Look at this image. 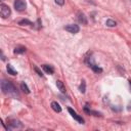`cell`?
Listing matches in <instances>:
<instances>
[{"mask_svg":"<svg viewBox=\"0 0 131 131\" xmlns=\"http://www.w3.org/2000/svg\"><path fill=\"white\" fill-rule=\"evenodd\" d=\"M127 110H128V111H131V101L128 103V105H127Z\"/></svg>","mask_w":131,"mask_h":131,"instance_id":"44dd1931","label":"cell"},{"mask_svg":"<svg viewBox=\"0 0 131 131\" xmlns=\"http://www.w3.org/2000/svg\"><path fill=\"white\" fill-rule=\"evenodd\" d=\"M64 30H66V31H68L69 33L77 34V33L79 32L80 28H79V26H78V25H76V24H71V25L66 26V27H64Z\"/></svg>","mask_w":131,"mask_h":131,"instance_id":"5b68a950","label":"cell"},{"mask_svg":"<svg viewBox=\"0 0 131 131\" xmlns=\"http://www.w3.org/2000/svg\"><path fill=\"white\" fill-rule=\"evenodd\" d=\"M79 90H80L82 93H85V90H86V83H85L84 80H83L82 83L80 84V86H79Z\"/></svg>","mask_w":131,"mask_h":131,"instance_id":"e0dca14e","label":"cell"},{"mask_svg":"<svg viewBox=\"0 0 131 131\" xmlns=\"http://www.w3.org/2000/svg\"><path fill=\"white\" fill-rule=\"evenodd\" d=\"M68 111H69V113H70V115L77 121V122H79L80 124H84V119L81 117V116H79L73 108H71V107H68Z\"/></svg>","mask_w":131,"mask_h":131,"instance_id":"8992f818","label":"cell"},{"mask_svg":"<svg viewBox=\"0 0 131 131\" xmlns=\"http://www.w3.org/2000/svg\"><path fill=\"white\" fill-rule=\"evenodd\" d=\"M13 52H14V53H16V54L24 53V52H26V47H24V46H16V47L14 48Z\"/></svg>","mask_w":131,"mask_h":131,"instance_id":"4fadbf2b","label":"cell"},{"mask_svg":"<svg viewBox=\"0 0 131 131\" xmlns=\"http://www.w3.org/2000/svg\"><path fill=\"white\" fill-rule=\"evenodd\" d=\"M27 7L26 1L25 0H15L14 1V8L17 11H24Z\"/></svg>","mask_w":131,"mask_h":131,"instance_id":"277c9868","label":"cell"},{"mask_svg":"<svg viewBox=\"0 0 131 131\" xmlns=\"http://www.w3.org/2000/svg\"><path fill=\"white\" fill-rule=\"evenodd\" d=\"M9 130H12V129H19L23 127V124L20 123V121L18 120H10L9 122Z\"/></svg>","mask_w":131,"mask_h":131,"instance_id":"52a82bcc","label":"cell"},{"mask_svg":"<svg viewBox=\"0 0 131 131\" xmlns=\"http://www.w3.org/2000/svg\"><path fill=\"white\" fill-rule=\"evenodd\" d=\"M77 17H78V21L80 23V24H82V25H87V17L85 16V14L83 13V12H81V11H79L78 12V14H77Z\"/></svg>","mask_w":131,"mask_h":131,"instance_id":"ba28073f","label":"cell"},{"mask_svg":"<svg viewBox=\"0 0 131 131\" xmlns=\"http://www.w3.org/2000/svg\"><path fill=\"white\" fill-rule=\"evenodd\" d=\"M20 89H21L25 93H27V94H29V93H30V89H29L28 85H27L25 82H21V83H20Z\"/></svg>","mask_w":131,"mask_h":131,"instance_id":"9a60e30c","label":"cell"},{"mask_svg":"<svg viewBox=\"0 0 131 131\" xmlns=\"http://www.w3.org/2000/svg\"><path fill=\"white\" fill-rule=\"evenodd\" d=\"M105 25H106L107 27H115V26L117 25V23H116L114 19H111V18H110V19H107V20H106Z\"/></svg>","mask_w":131,"mask_h":131,"instance_id":"ac0fdd59","label":"cell"},{"mask_svg":"<svg viewBox=\"0 0 131 131\" xmlns=\"http://www.w3.org/2000/svg\"><path fill=\"white\" fill-rule=\"evenodd\" d=\"M34 70H35V72H36V73H37V74H38L40 77H43V74H42V72H41V71H40V70H39L37 67H34Z\"/></svg>","mask_w":131,"mask_h":131,"instance_id":"d6986e66","label":"cell"},{"mask_svg":"<svg viewBox=\"0 0 131 131\" xmlns=\"http://www.w3.org/2000/svg\"><path fill=\"white\" fill-rule=\"evenodd\" d=\"M42 69L44 70V72L46 74H49V75H52L54 73V69L52 66H49V64H43L42 66Z\"/></svg>","mask_w":131,"mask_h":131,"instance_id":"9c48e42d","label":"cell"},{"mask_svg":"<svg viewBox=\"0 0 131 131\" xmlns=\"http://www.w3.org/2000/svg\"><path fill=\"white\" fill-rule=\"evenodd\" d=\"M50 105H51V108H52L54 112H56V113H60V112H61V106H60L59 103H57L56 101H52Z\"/></svg>","mask_w":131,"mask_h":131,"instance_id":"30bf717a","label":"cell"},{"mask_svg":"<svg viewBox=\"0 0 131 131\" xmlns=\"http://www.w3.org/2000/svg\"><path fill=\"white\" fill-rule=\"evenodd\" d=\"M10 13H11V10H10V8H9L8 5H6L4 3L0 4V14H1V16L3 18L8 17L10 15Z\"/></svg>","mask_w":131,"mask_h":131,"instance_id":"3957f363","label":"cell"},{"mask_svg":"<svg viewBox=\"0 0 131 131\" xmlns=\"http://www.w3.org/2000/svg\"><path fill=\"white\" fill-rule=\"evenodd\" d=\"M86 62H87V64H88V67L94 72V73H97V74H100L101 72H102V69L100 68V67H98L95 62H94V60H93V57L92 56H89V57H87V59H86Z\"/></svg>","mask_w":131,"mask_h":131,"instance_id":"7a4b0ae2","label":"cell"},{"mask_svg":"<svg viewBox=\"0 0 131 131\" xmlns=\"http://www.w3.org/2000/svg\"><path fill=\"white\" fill-rule=\"evenodd\" d=\"M18 25H20V26H33L34 24L32 21H30L29 19H21L18 21Z\"/></svg>","mask_w":131,"mask_h":131,"instance_id":"2e32d148","label":"cell"},{"mask_svg":"<svg viewBox=\"0 0 131 131\" xmlns=\"http://www.w3.org/2000/svg\"><path fill=\"white\" fill-rule=\"evenodd\" d=\"M129 86H130V90H131V80H129Z\"/></svg>","mask_w":131,"mask_h":131,"instance_id":"7402d4cb","label":"cell"},{"mask_svg":"<svg viewBox=\"0 0 131 131\" xmlns=\"http://www.w3.org/2000/svg\"><path fill=\"white\" fill-rule=\"evenodd\" d=\"M1 90L4 94L8 95V96H11V97H19L18 95V92L15 88V86L10 82V81H7V80H2L1 81Z\"/></svg>","mask_w":131,"mask_h":131,"instance_id":"6da1fadb","label":"cell"},{"mask_svg":"<svg viewBox=\"0 0 131 131\" xmlns=\"http://www.w3.org/2000/svg\"><path fill=\"white\" fill-rule=\"evenodd\" d=\"M56 86H57L58 90H59L61 93H66V87H64L63 83H62L60 80H57V81H56Z\"/></svg>","mask_w":131,"mask_h":131,"instance_id":"8fae6325","label":"cell"},{"mask_svg":"<svg viewBox=\"0 0 131 131\" xmlns=\"http://www.w3.org/2000/svg\"><path fill=\"white\" fill-rule=\"evenodd\" d=\"M6 70H7V72H8V74H10V75H12V76H15V75H17V72L12 68V66L11 64H7V67H6Z\"/></svg>","mask_w":131,"mask_h":131,"instance_id":"5bb4252c","label":"cell"},{"mask_svg":"<svg viewBox=\"0 0 131 131\" xmlns=\"http://www.w3.org/2000/svg\"><path fill=\"white\" fill-rule=\"evenodd\" d=\"M55 1V3L57 4V5H59V6H62L63 4H64V0H54Z\"/></svg>","mask_w":131,"mask_h":131,"instance_id":"ffe728a7","label":"cell"},{"mask_svg":"<svg viewBox=\"0 0 131 131\" xmlns=\"http://www.w3.org/2000/svg\"><path fill=\"white\" fill-rule=\"evenodd\" d=\"M84 111H85L87 114H91V115H93V116H96V117H97V116H99V117L101 116V114H100V113H98V112H95V111H92V110H89V108L87 107V105H85V106H84Z\"/></svg>","mask_w":131,"mask_h":131,"instance_id":"7c38bea8","label":"cell"}]
</instances>
